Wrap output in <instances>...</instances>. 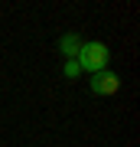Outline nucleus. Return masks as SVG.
Masks as SVG:
<instances>
[{"mask_svg": "<svg viewBox=\"0 0 140 147\" xmlns=\"http://www.w3.org/2000/svg\"><path fill=\"white\" fill-rule=\"evenodd\" d=\"M59 49L65 53V59H78V53H82V39H78L75 33H65V36L59 39Z\"/></svg>", "mask_w": 140, "mask_h": 147, "instance_id": "3", "label": "nucleus"}, {"mask_svg": "<svg viewBox=\"0 0 140 147\" xmlns=\"http://www.w3.org/2000/svg\"><path fill=\"white\" fill-rule=\"evenodd\" d=\"M117 88H121V75L108 72V69H101V72L91 75V92L94 95H114Z\"/></svg>", "mask_w": 140, "mask_h": 147, "instance_id": "2", "label": "nucleus"}, {"mask_svg": "<svg viewBox=\"0 0 140 147\" xmlns=\"http://www.w3.org/2000/svg\"><path fill=\"white\" fill-rule=\"evenodd\" d=\"M78 72H82V69H78V62H75V59H65V75H68V79H75Z\"/></svg>", "mask_w": 140, "mask_h": 147, "instance_id": "4", "label": "nucleus"}, {"mask_svg": "<svg viewBox=\"0 0 140 147\" xmlns=\"http://www.w3.org/2000/svg\"><path fill=\"white\" fill-rule=\"evenodd\" d=\"M108 59H111V53H108V46L104 42H82V53H78V69H85V72H101L104 65H108Z\"/></svg>", "mask_w": 140, "mask_h": 147, "instance_id": "1", "label": "nucleus"}]
</instances>
